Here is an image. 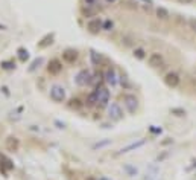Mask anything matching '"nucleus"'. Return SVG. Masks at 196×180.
Here are the masks:
<instances>
[{"label":"nucleus","instance_id":"nucleus-1","mask_svg":"<svg viewBox=\"0 0 196 180\" xmlns=\"http://www.w3.org/2000/svg\"><path fill=\"white\" fill-rule=\"evenodd\" d=\"M94 99H96V104L99 107H108L109 105V90L105 86H97L96 90L93 92Z\"/></svg>","mask_w":196,"mask_h":180},{"label":"nucleus","instance_id":"nucleus-2","mask_svg":"<svg viewBox=\"0 0 196 180\" xmlns=\"http://www.w3.org/2000/svg\"><path fill=\"white\" fill-rule=\"evenodd\" d=\"M75 82L76 86L79 87H87L90 84L93 82V73L88 70V69H82V70H79L75 76Z\"/></svg>","mask_w":196,"mask_h":180},{"label":"nucleus","instance_id":"nucleus-3","mask_svg":"<svg viewBox=\"0 0 196 180\" xmlns=\"http://www.w3.org/2000/svg\"><path fill=\"white\" fill-rule=\"evenodd\" d=\"M123 105H125L126 112L134 115L139 110V98L134 93H125L123 95Z\"/></svg>","mask_w":196,"mask_h":180},{"label":"nucleus","instance_id":"nucleus-4","mask_svg":"<svg viewBox=\"0 0 196 180\" xmlns=\"http://www.w3.org/2000/svg\"><path fill=\"white\" fill-rule=\"evenodd\" d=\"M49 95H50V99L53 102H64L66 101V98H67V93H66V89L62 87V86H59V84H53V86L50 87V92H49Z\"/></svg>","mask_w":196,"mask_h":180},{"label":"nucleus","instance_id":"nucleus-5","mask_svg":"<svg viewBox=\"0 0 196 180\" xmlns=\"http://www.w3.org/2000/svg\"><path fill=\"white\" fill-rule=\"evenodd\" d=\"M108 118L111 121H120L123 118V108L119 102H111L108 105Z\"/></svg>","mask_w":196,"mask_h":180},{"label":"nucleus","instance_id":"nucleus-6","mask_svg":"<svg viewBox=\"0 0 196 180\" xmlns=\"http://www.w3.org/2000/svg\"><path fill=\"white\" fill-rule=\"evenodd\" d=\"M103 79H105V82H107L108 86H111V87L117 86L119 75H117V72H116V69L114 67H108L107 70L103 72Z\"/></svg>","mask_w":196,"mask_h":180},{"label":"nucleus","instance_id":"nucleus-7","mask_svg":"<svg viewBox=\"0 0 196 180\" xmlns=\"http://www.w3.org/2000/svg\"><path fill=\"white\" fill-rule=\"evenodd\" d=\"M62 61L58 60V58H52V60L49 61V64H47V73H50L52 76H56L59 75V73L62 72Z\"/></svg>","mask_w":196,"mask_h":180},{"label":"nucleus","instance_id":"nucleus-8","mask_svg":"<svg viewBox=\"0 0 196 180\" xmlns=\"http://www.w3.org/2000/svg\"><path fill=\"white\" fill-rule=\"evenodd\" d=\"M164 82H166L167 87L170 89H176L179 84H181V78L176 72H167L166 75H164Z\"/></svg>","mask_w":196,"mask_h":180},{"label":"nucleus","instance_id":"nucleus-9","mask_svg":"<svg viewBox=\"0 0 196 180\" xmlns=\"http://www.w3.org/2000/svg\"><path fill=\"white\" fill-rule=\"evenodd\" d=\"M5 147H6L8 151H18L20 150V139L15 136H8L6 139H5Z\"/></svg>","mask_w":196,"mask_h":180},{"label":"nucleus","instance_id":"nucleus-10","mask_svg":"<svg viewBox=\"0 0 196 180\" xmlns=\"http://www.w3.org/2000/svg\"><path fill=\"white\" fill-rule=\"evenodd\" d=\"M147 63H149V66L157 69V67H161L163 63H164V58L163 55L160 54V52H152V54L149 55V58H147Z\"/></svg>","mask_w":196,"mask_h":180},{"label":"nucleus","instance_id":"nucleus-11","mask_svg":"<svg viewBox=\"0 0 196 180\" xmlns=\"http://www.w3.org/2000/svg\"><path fill=\"white\" fill-rule=\"evenodd\" d=\"M146 139H139L137 142H132V144H129V145H126V147H123L122 150L119 151V154H126V153H131V151H135V150H139V148H141L143 145H146Z\"/></svg>","mask_w":196,"mask_h":180},{"label":"nucleus","instance_id":"nucleus-12","mask_svg":"<svg viewBox=\"0 0 196 180\" xmlns=\"http://www.w3.org/2000/svg\"><path fill=\"white\" fill-rule=\"evenodd\" d=\"M78 50L75 49H66L62 52V61L67 63V64H73V63H76L78 60Z\"/></svg>","mask_w":196,"mask_h":180},{"label":"nucleus","instance_id":"nucleus-13","mask_svg":"<svg viewBox=\"0 0 196 180\" xmlns=\"http://www.w3.org/2000/svg\"><path fill=\"white\" fill-rule=\"evenodd\" d=\"M87 29L91 34H99V31L102 29V22L99 18H90L87 22Z\"/></svg>","mask_w":196,"mask_h":180},{"label":"nucleus","instance_id":"nucleus-14","mask_svg":"<svg viewBox=\"0 0 196 180\" xmlns=\"http://www.w3.org/2000/svg\"><path fill=\"white\" fill-rule=\"evenodd\" d=\"M155 15H157L158 20L164 22V20H169V17H170V12H169V9H166V8L158 6V8H155Z\"/></svg>","mask_w":196,"mask_h":180},{"label":"nucleus","instance_id":"nucleus-15","mask_svg":"<svg viewBox=\"0 0 196 180\" xmlns=\"http://www.w3.org/2000/svg\"><path fill=\"white\" fill-rule=\"evenodd\" d=\"M52 43H53V34H47L44 38L38 43V47H40V49H44V47H47V46L52 44Z\"/></svg>","mask_w":196,"mask_h":180},{"label":"nucleus","instance_id":"nucleus-16","mask_svg":"<svg viewBox=\"0 0 196 180\" xmlns=\"http://www.w3.org/2000/svg\"><path fill=\"white\" fill-rule=\"evenodd\" d=\"M82 15L85 18H93L94 15H96V9L90 8V6H85V8H82Z\"/></svg>","mask_w":196,"mask_h":180},{"label":"nucleus","instance_id":"nucleus-17","mask_svg":"<svg viewBox=\"0 0 196 180\" xmlns=\"http://www.w3.org/2000/svg\"><path fill=\"white\" fill-rule=\"evenodd\" d=\"M132 55H134L137 60H145L146 58V50L143 49V47H135L134 52H132Z\"/></svg>","mask_w":196,"mask_h":180},{"label":"nucleus","instance_id":"nucleus-18","mask_svg":"<svg viewBox=\"0 0 196 180\" xmlns=\"http://www.w3.org/2000/svg\"><path fill=\"white\" fill-rule=\"evenodd\" d=\"M0 162H2L3 165L9 169V171H11V169H14V163H12V160H11V159H8L6 156L0 154Z\"/></svg>","mask_w":196,"mask_h":180},{"label":"nucleus","instance_id":"nucleus-19","mask_svg":"<svg viewBox=\"0 0 196 180\" xmlns=\"http://www.w3.org/2000/svg\"><path fill=\"white\" fill-rule=\"evenodd\" d=\"M90 60H91V63L94 66L100 64V55L97 54V52H94V50H91V54H90Z\"/></svg>","mask_w":196,"mask_h":180},{"label":"nucleus","instance_id":"nucleus-20","mask_svg":"<svg viewBox=\"0 0 196 180\" xmlns=\"http://www.w3.org/2000/svg\"><path fill=\"white\" fill-rule=\"evenodd\" d=\"M113 28H114V23H113V20L107 18V20H105V22H102V29H103V31H113Z\"/></svg>","mask_w":196,"mask_h":180},{"label":"nucleus","instance_id":"nucleus-21","mask_svg":"<svg viewBox=\"0 0 196 180\" xmlns=\"http://www.w3.org/2000/svg\"><path fill=\"white\" fill-rule=\"evenodd\" d=\"M17 52H18V58H20L22 61H26V60L29 58V52L26 50V49H23V47H20Z\"/></svg>","mask_w":196,"mask_h":180},{"label":"nucleus","instance_id":"nucleus-22","mask_svg":"<svg viewBox=\"0 0 196 180\" xmlns=\"http://www.w3.org/2000/svg\"><path fill=\"white\" fill-rule=\"evenodd\" d=\"M187 25H189V29L192 31V32L196 34V17H190L189 22H187Z\"/></svg>","mask_w":196,"mask_h":180},{"label":"nucleus","instance_id":"nucleus-23","mask_svg":"<svg viewBox=\"0 0 196 180\" xmlns=\"http://www.w3.org/2000/svg\"><path fill=\"white\" fill-rule=\"evenodd\" d=\"M109 144H111V139H105V140H100V142H97V144H94L93 148H94V150H97V148L107 147V145H109Z\"/></svg>","mask_w":196,"mask_h":180},{"label":"nucleus","instance_id":"nucleus-24","mask_svg":"<svg viewBox=\"0 0 196 180\" xmlns=\"http://www.w3.org/2000/svg\"><path fill=\"white\" fill-rule=\"evenodd\" d=\"M43 61H44V60H43V58H38V60H35V61L32 63V66H30V67H29V70H30V72H34V70H35V69H36V67H40L41 64H43Z\"/></svg>","mask_w":196,"mask_h":180},{"label":"nucleus","instance_id":"nucleus-25","mask_svg":"<svg viewBox=\"0 0 196 180\" xmlns=\"http://www.w3.org/2000/svg\"><path fill=\"white\" fill-rule=\"evenodd\" d=\"M170 112H172V115H175V116H185V110L184 108H172L170 110Z\"/></svg>","mask_w":196,"mask_h":180},{"label":"nucleus","instance_id":"nucleus-26","mask_svg":"<svg viewBox=\"0 0 196 180\" xmlns=\"http://www.w3.org/2000/svg\"><path fill=\"white\" fill-rule=\"evenodd\" d=\"M0 172H3V176H5V177H8V174H9V169H8L6 166H5L2 162H0Z\"/></svg>","mask_w":196,"mask_h":180},{"label":"nucleus","instance_id":"nucleus-27","mask_svg":"<svg viewBox=\"0 0 196 180\" xmlns=\"http://www.w3.org/2000/svg\"><path fill=\"white\" fill-rule=\"evenodd\" d=\"M85 2V6H90V8H94L97 5V0H84Z\"/></svg>","mask_w":196,"mask_h":180},{"label":"nucleus","instance_id":"nucleus-28","mask_svg":"<svg viewBox=\"0 0 196 180\" xmlns=\"http://www.w3.org/2000/svg\"><path fill=\"white\" fill-rule=\"evenodd\" d=\"M2 67L3 69H14L15 64H12V63H9V61H5V63H2Z\"/></svg>","mask_w":196,"mask_h":180},{"label":"nucleus","instance_id":"nucleus-29","mask_svg":"<svg viewBox=\"0 0 196 180\" xmlns=\"http://www.w3.org/2000/svg\"><path fill=\"white\" fill-rule=\"evenodd\" d=\"M125 169L131 174V176H135V174H137V169H135V168H132V166H125Z\"/></svg>","mask_w":196,"mask_h":180},{"label":"nucleus","instance_id":"nucleus-30","mask_svg":"<svg viewBox=\"0 0 196 180\" xmlns=\"http://www.w3.org/2000/svg\"><path fill=\"white\" fill-rule=\"evenodd\" d=\"M140 2H141V3H145V5H147V6H152V5H153L152 0H140Z\"/></svg>","mask_w":196,"mask_h":180},{"label":"nucleus","instance_id":"nucleus-31","mask_svg":"<svg viewBox=\"0 0 196 180\" xmlns=\"http://www.w3.org/2000/svg\"><path fill=\"white\" fill-rule=\"evenodd\" d=\"M179 3H184V5H190V3H193V0H178Z\"/></svg>","mask_w":196,"mask_h":180},{"label":"nucleus","instance_id":"nucleus-32","mask_svg":"<svg viewBox=\"0 0 196 180\" xmlns=\"http://www.w3.org/2000/svg\"><path fill=\"white\" fill-rule=\"evenodd\" d=\"M155 125H152V128H151V131L152 133H161V128H153Z\"/></svg>","mask_w":196,"mask_h":180},{"label":"nucleus","instance_id":"nucleus-33","mask_svg":"<svg viewBox=\"0 0 196 180\" xmlns=\"http://www.w3.org/2000/svg\"><path fill=\"white\" fill-rule=\"evenodd\" d=\"M85 180H97V179L93 177V176H88V177H85Z\"/></svg>","mask_w":196,"mask_h":180},{"label":"nucleus","instance_id":"nucleus-34","mask_svg":"<svg viewBox=\"0 0 196 180\" xmlns=\"http://www.w3.org/2000/svg\"><path fill=\"white\" fill-rule=\"evenodd\" d=\"M5 29H6V26H5V25H2V23H0V31H5Z\"/></svg>","mask_w":196,"mask_h":180},{"label":"nucleus","instance_id":"nucleus-35","mask_svg":"<svg viewBox=\"0 0 196 180\" xmlns=\"http://www.w3.org/2000/svg\"><path fill=\"white\" fill-rule=\"evenodd\" d=\"M99 180H111V179H108V177H105V176H102V177H99Z\"/></svg>","mask_w":196,"mask_h":180},{"label":"nucleus","instance_id":"nucleus-36","mask_svg":"<svg viewBox=\"0 0 196 180\" xmlns=\"http://www.w3.org/2000/svg\"><path fill=\"white\" fill-rule=\"evenodd\" d=\"M107 2H108V3H113V2H116V0H107Z\"/></svg>","mask_w":196,"mask_h":180}]
</instances>
